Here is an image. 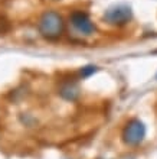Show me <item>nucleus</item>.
Wrapping results in <instances>:
<instances>
[{"label": "nucleus", "mask_w": 157, "mask_h": 159, "mask_svg": "<svg viewBox=\"0 0 157 159\" xmlns=\"http://www.w3.org/2000/svg\"><path fill=\"white\" fill-rule=\"evenodd\" d=\"M59 93H61V96H62L65 100L74 101V100H76V97L79 96V88L76 87V84H74V83H66L61 87Z\"/></svg>", "instance_id": "39448f33"}, {"label": "nucleus", "mask_w": 157, "mask_h": 159, "mask_svg": "<svg viewBox=\"0 0 157 159\" xmlns=\"http://www.w3.org/2000/svg\"><path fill=\"white\" fill-rule=\"evenodd\" d=\"M71 23L79 34L82 35H91L94 34L95 26L91 22V19L88 17L87 13L84 12H74L71 15Z\"/></svg>", "instance_id": "20e7f679"}, {"label": "nucleus", "mask_w": 157, "mask_h": 159, "mask_svg": "<svg viewBox=\"0 0 157 159\" xmlns=\"http://www.w3.org/2000/svg\"><path fill=\"white\" fill-rule=\"evenodd\" d=\"M133 13L131 9L124 4H118L114 7H110L107 12L104 13V20L110 23V25H116V26H121L125 25L127 22H130Z\"/></svg>", "instance_id": "7ed1b4c3"}, {"label": "nucleus", "mask_w": 157, "mask_h": 159, "mask_svg": "<svg viewBox=\"0 0 157 159\" xmlns=\"http://www.w3.org/2000/svg\"><path fill=\"white\" fill-rule=\"evenodd\" d=\"M97 71V68L94 67V65H89V67H85L81 70V75L82 77H88V75H91V74H94V72Z\"/></svg>", "instance_id": "423d86ee"}, {"label": "nucleus", "mask_w": 157, "mask_h": 159, "mask_svg": "<svg viewBox=\"0 0 157 159\" xmlns=\"http://www.w3.org/2000/svg\"><path fill=\"white\" fill-rule=\"evenodd\" d=\"M65 22L56 12H45L39 20V32L46 39H58L63 34Z\"/></svg>", "instance_id": "f257e3e1"}, {"label": "nucleus", "mask_w": 157, "mask_h": 159, "mask_svg": "<svg viewBox=\"0 0 157 159\" xmlns=\"http://www.w3.org/2000/svg\"><path fill=\"white\" fill-rule=\"evenodd\" d=\"M146 138V126L138 119H133L125 125L123 130V140L130 146H137Z\"/></svg>", "instance_id": "f03ea898"}]
</instances>
